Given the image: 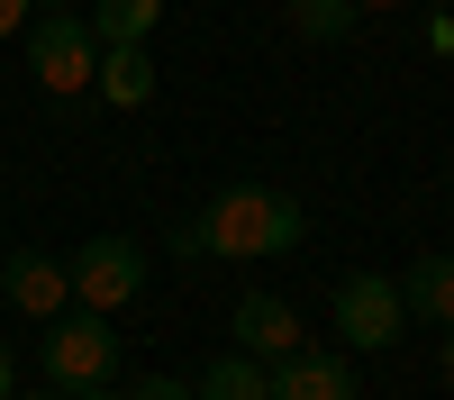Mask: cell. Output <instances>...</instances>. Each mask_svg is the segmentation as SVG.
<instances>
[{
	"label": "cell",
	"mask_w": 454,
	"mask_h": 400,
	"mask_svg": "<svg viewBox=\"0 0 454 400\" xmlns=\"http://www.w3.org/2000/svg\"><path fill=\"white\" fill-rule=\"evenodd\" d=\"M200 255H237V264H263V255H291L300 246V200L273 192V182H227V192L192 218Z\"/></svg>",
	"instance_id": "6da1fadb"
},
{
	"label": "cell",
	"mask_w": 454,
	"mask_h": 400,
	"mask_svg": "<svg viewBox=\"0 0 454 400\" xmlns=\"http://www.w3.org/2000/svg\"><path fill=\"white\" fill-rule=\"evenodd\" d=\"M36 364H46L55 391H91V382H119V327H109V310H55L46 318V346H36Z\"/></svg>",
	"instance_id": "7a4b0ae2"
},
{
	"label": "cell",
	"mask_w": 454,
	"mask_h": 400,
	"mask_svg": "<svg viewBox=\"0 0 454 400\" xmlns=\"http://www.w3.org/2000/svg\"><path fill=\"white\" fill-rule=\"evenodd\" d=\"M19 36H27V73H36L55 100H82V91H91V64H100L91 19H73V10H27Z\"/></svg>",
	"instance_id": "3957f363"
},
{
	"label": "cell",
	"mask_w": 454,
	"mask_h": 400,
	"mask_svg": "<svg viewBox=\"0 0 454 400\" xmlns=\"http://www.w3.org/2000/svg\"><path fill=\"white\" fill-rule=\"evenodd\" d=\"M400 327H409V310H400L391 273H346V282H336V337H346V355L400 346Z\"/></svg>",
	"instance_id": "277c9868"
},
{
	"label": "cell",
	"mask_w": 454,
	"mask_h": 400,
	"mask_svg": "<svg viewBox=\"0 0 454 400\" xmlns=\"http://www.w3.org/2000/svg\"><path fill=\"white\" fill-rule=\"evenodd\" d=\"M73 264V301L82 310H128L145 291V246L137 237H91L82 255H64Z\"/></svg>",
	"instance_id": "5b68a950"
},
{
	"label": "cell",
	"mask_w": 454,
	"mask_h": 400,
	"mask_svg": "<svg viewBox=\"0 0 454 400\" xmlns=\"http://www.w3.org/2000/svg\"><path fill=\"white\" fill-rule=\"evenodd\" d=\"M0 291H10L27 318H55V310H73V264L46 255V246H19L10 264H0Z\"/></svg>",
	"instance_id": "8992f818"
},
{
	"label": "cell",
	"mask_w": 454,
	"mask_h": 400,
	"mask_svg": "<svg viewBox=\"0 0 454 400\" xmlns=\"http://www.w3.org/2000/svg\"><path fill=\"white\" fill-rule=\"evenodd\" d=\"M273 400H364L355 373H346V355H318V346H291L273 364Z\"/></svg>",
	"instance_id": "52a82bcc"
},
{
	"label": "cell",
	"mask_w": 454,
	"mask_h": 400,
	"mask_svg": "<svg viewBox=\"0 0 454 400\" xmlns=\"http://www.w3.org/2000/svg\"><path fill=\"white\" fill-rule=\"evenodd\" d=\"M237 346L263 355V364H282V355L300 346V310L273 301V291H246V301H237Z\"/></svg>",
	"instance_id": "ba28073f"
},
{
	"label": "cell",
	"mask_w": 454,
	"mask_h": 400,
	"mask_svg": "<svg viewBox=\"0 0 454 400\" xmlns=\"http://www.w3.org/2000/svg\"><path fill=\"white\" fill-rule=\"evenodd\" d=\"M91 91H100L109 109H145V100H155V64H145V46H100Z\"/></svg>",
	"instance_id": "9c48e42d"
},
{
	"label": "cell",
	"mask_w": 454,
	"mask_h": 400,
	"mask_svg": "<svg viewBox=\"0 0 454 400\" xmlns=\"http://www.w3.org/2000/svg\"><path fill=\"white\" fill-rule=\"evenodd\" d=\"M400 310L427 318V327H454V255H419L400 273Z\"/></svg>",
	"instance_id": "30bf717a"
},
{
	"label": "cell",
	"mask_w": 454,
	"mask_h": 400,
	"mask_svg": "<svg viewBox=\"0 0 454 400\" xmlns=\"http://www.w3.org/2000/svg\"><path fill=\"white\" fill-rule=\"evenodd\" d=\"M192 391H200V400H273V364L237 346V355H218V364H209V373H200Z\"/></svg>",
	"instance_id": "8fae6325"
},
{
	"label": "cell",
	"mask_w": 454,
	"mask_h": 400,
	"mask_svg": "<svg viewBox=\"0 0 454 400\" xmlns=\"http://www.w3.org/2000/svg\"><path fill=\"white\" fill-rule=\"evenodd\" d=\"M164 19V0H91V36L100 46H145Z\"/></svg>",
	"instance_id": "7c38bea8"
},
{
	"label": "cell",
	"mask_w": 454,
	"mask_h": 400,
	"mask_svg": "<svg viewBox=\"0 0 454 400\" xmlns=\"http://www.w3.org/2000/svg\"><path fill=\"white\" fill-rule=\"evenodd\" d=\"M355 19H364L355 0H291V27L309 36V46H336V36H346Z\"/></svg>",
	"instance_id": "4fadbf2b"
},
{
	"label": "cell",
	"mask_w": 454,
	"mask_h": 400,
	"mask_svg": "<svg viewBox=\"0 0 454 400\" xmlns=\"http://www.w3.org/2000/svg\"><path fill=\"white\" fill-rule=\"evenodd\" d=\"M119 400H200V391H192V382H173V373H145V382L119 391Z\"/></svg>",
	"instance_id": "5bb4252c"
},
{
	"label": "cell",
	"mask_w": 454,
	"mask_h": 400,
	"mask_svg": "<svg viewBox=\"0 0 454 400\" xmlns=\"http://www.w3.org/2000/svg\"><path fill=\"white\" fill-rule=\"evenodd\" d=\"M27 10H36V0H0V36H19V27H27Z\"/></svg>",
	"instance_id": "9a60e30c"
},
{
	"label": "cell",
	"mask_w": 454,
	"mask_h": 400,
	"mask_svg": "<svg viewBox=\"0 0 454 400\" xmlns=\"http://www.w3.org/2000/svg\"><path fill=\"white\" fill-rule=\"evenodd\" d=\"M64 400H119V391H109V382H91V391H64Z\"/></svg>",
	"instance_id": "2e32d148"
},
{
	"label": "cell",
	"mask_w": 454,
	"mask_h": 400,
	"mask_svg": "<svg viewBox=\"0 0 454 400\" xmlns=\"http://www.w3.org/2000/svg\"><path fill=\"white\" fill-rule=\"evenodd\" d=\"M10 400H64V391H55V382H46V391H10Z\"/></svg>",
	"instance_id": "e0dca14e"
},
{
	"label": "cell",
	"mask_w": 454,
	"mask_h": 400,
	"mask_svg": "<svg viewBox=\"0 0 454 400\" xmlns=\"http://www.w3.org/2000/svg\"><path fill=\"white\" fill-rule=\"evenodd\" d=\"M445 382H454V327H445Z\"/></svg>",
	"instance_id": "ac0fdd59"
},
{
	"label": "cell",
	"mask_w": 454,
	"mask_h": 400,
	"mask_svg": "<svg viewBox=\"0 0 454 400\" xmlns=\"http://www.w3.org/2000/svg\"><path fill=\"white\" fill-rule=\"evenodd\" d=\"M355 10H400V0H355Z\"/></svg>",
	"instance_id": "d6986e66"
}]
</instances>
